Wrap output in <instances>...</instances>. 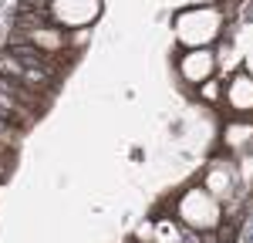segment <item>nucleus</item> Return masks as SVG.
I'll use <instances>...</instances> for the list:
<instances>
[{"instance_id":"0eeeda50","label":"nucleus","mask_w":253,"mask_h":243,"mask_svg":"<svg viewBox=\"0 0 253 243\" xmlns=\"http://www.w3.org/2000/svg\"><path fill=\"white\" fill-rule=\"evenodd\" d=\"M226 149H233L240 156H253V125L250 122H230L226 132H223Z\"/></svg>"},{"instance_id":"f03ea898","label":"nucleus","mask_w":253,"mask_h":243,"mask_svg":"<svg viewBox=\"0 0 253 243\" xmlns=\"http://www.w3.org/2000/svg\"><path fill=\"white\" fill-rule=\"evenodd\" d=\"M172 213L179 216L182 226H189L193 233H206L223 223V202L216 200L210 189H203L199 182H189L172 202Z\"/></svg>"},{"instance_id":"f257e3e1","label":"nucleus","mask_w":253,"mask_h":243,"mask_svg":"<svg viewBox=\"0 0 253 243\" xmlns=\"http://www.w3.org/2000/svg\"><path fill=\"white\" fill-rule=\"evenodd\" d=\"M223 10L216 7H186L172 17V31H175V44L179 47H216L219 34H223Z\"/></svg>"},{"instance_id":"1a4fd4ad","label":"nucleus","mask_w":253,"mask_h":243,"mask_svg":"<svg viewBox=\"0 0 253 243\" xmlns=\"http://www.w3.org/2000/svg\"><path fill=\"white\" fill-rule=\"evenodd\" d=\"M20 139H24V132H20L10 119H3V115H0V142H3V145H10V149H17Z\"/></svg>"},{"instance_id":"423d86ee","label":"nucleus","mask_w":253,"mask_h":243,"mask_svg":"<svg viewBox=\"0 0 253 243\" xmlns=\"http://www.w3.org/2000/svg\"><path fill=\"white\" fill-rule=\"evenodd\" d=\"M223 108H226L230 115H236V119L253 115V75H247V71H233V75L226 78Z\"/></svg>"},{"instance_id":"39448f33","label":"nucleus","mask_w":253,"mask_h":243,"mask_svg":"<svg viewBox=\"0 0 253 243\" xmlns=\"http://www.w3.org/2000/svg\"><path fill=\"white\" fill-rule=\"evenodd\" d=\"M240 169H236L233 159H223V156H216V159H210V165H206V172H203V189H210L219 202H226L230 196H233L236 189H240Z\"/></svg>"},{"instance_id":"ddd939ff","label":"nucleus","mask_w":253,"mask_h":243,"mask_svg":"<svg viewBox=\"0 0 253 243\" xmlns=\"http://www.w3.org/2000/svg\"><path fill=\"white\" fill-rule=\"evenodd\" d=\"M243 71H247V75H253V51L247 54V64H243Z\"/></svg>"},{"instance_id":"7ed1b4c3","label":"nucleus","mask_w":253,"mask_h":243,"mask_svg":"<svg viewBox=\"0 0 253 243\" xmlns=\"http://www.w3.org/2000/svg\"><path fill=\"white\" fill-rule=\"evenodd\" d=\"M216 47H179L175 51V78L189 91L216 78Z\"/></svg>"},{"instance_id":"9b49d317","label":"nucleus","mask_w":253,"mask_h":243,"mask_svg":"<svg viewBox=\"0 0 253 243\" xmlns=\"http://www.w3.org/2000/svg\"><path fill=\"white\" fill-rule=\"evenodd\" d=\"M17 7H24V10H47L51 0H17Z\"/></svg>"},{"instance_id":"9d476101","label":"nucleus","mask_w":253,"mask_h":243,"mask_svg":"<svg viewBox=\"0 0 253 243\" xmlns=\"http://www.w3.org/2000/svg\"><path fill=\"white\" fill-rule=\"evenodd\" d=\"M88 38H91V27H81V31H71V34H68V47H71V51H81V47L88 44Z\"/></svg>"},{"instance_id":"6e6552de","label":"nucleus","mask_w":253,"mask_h":243,"mask_svg":"<svg viewBox=\"0 0 253 243\" xmlns=\"http://www.w3.org/2000/svg\"><path fill=\"white\" fill-rule=\"evenodd\" d=\"M226 78H230V75H216V78H210L206 84H199V88H196V91H199V101H203V105H219V108H223Z\"/></svg>"},{"instance_id":"f8f14e48","label":"nucleus","mask_w":253,"mask_h":243,"mask_svg":"<svg viewBox=\"0 0 253 243\" xmlns=\"http://www.w3.org/2000/svg\"><path fill=\"white\" fill-rule=\"evenodd\" d=\"M142 159H145V152H142V149L135 145V149H132V162H142Z\"/></svg>"},{"instance_id":"20e7f679","label":"nucleus","mask_w":253,"mask_h":243,"mask_svg":"<svg viewBox=\"0 0 253 243\" xmlns=\"http://www.w3.org/2000/svg\"><path fill=\"white\" fill-rule=\"evenodd\" d=\"M101 14V0H51L47 7V17L54 27L61 31H81V27H91Z\"/></svg>"}]
</instances>
